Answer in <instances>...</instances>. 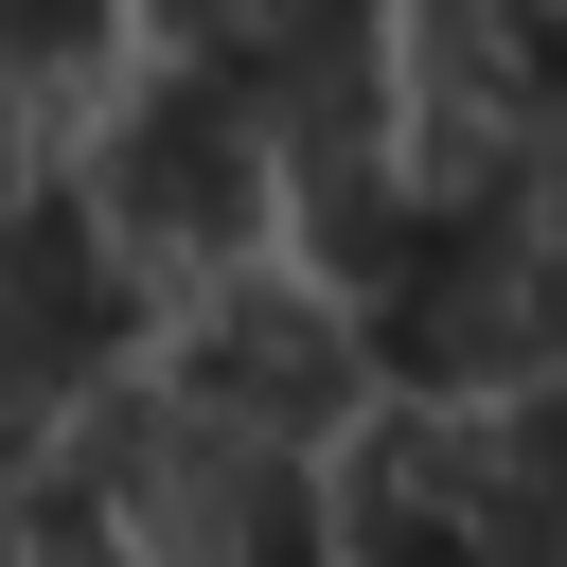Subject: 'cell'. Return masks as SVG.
<instances>
[{"label": "cell", "mask_w": 567, "mask_h": 567, "mask_svg": "<svg viewBox=\"0 0 567 567\" xmlns=\"http://www.w3.org/2000/svg\"><path fill=\"white\" fill-rule=\"evenodd\" d=\"M142 372H159L177 408L248 425V443H301V461H337V443L372 425L354 301H337V284H301L284 248H266V266H213V284H177V301H159V337H142Z\"/></svg>", "instance_id": "7a4b0ae2"}, {"label": "cell", "mask_w": 567, "mask_h": 567, "mask_svg": "<svg viewBox=\"0 0 567 567\" xmlns=\"http://www.w3.org/2000/svg\"><path fill=\"white\" fill-rule=\"evenodd\" d=\"M142 337H159V284L106 248L89 177H71V159L18 177V195H0V408L53 443L71 408H106V390L142 372Z\"/></svg>", "instance_id": "3957f363"}, {"label": "cell", "mask_w": 567, "mask_h": 567, "mask_svg": "<svg viewBox=\"0 0 567 567\" xmlns=\"http://www.w3.org/2000/svg\"><path fill=\"white\" fill-rule=\"evenodd\" d=\"M71 177H89L106 248H124L159 301H177V284H213V266H266V248H284L266 106H248V89H213V71H124V89L89 106Z\"/></svg>", "instance_id": "6da1fadb"}]
</instances>
